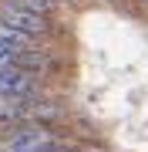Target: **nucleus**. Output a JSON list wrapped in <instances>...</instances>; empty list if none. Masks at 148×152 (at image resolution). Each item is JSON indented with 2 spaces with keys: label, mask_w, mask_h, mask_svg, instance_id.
Returning a JSON list of instances; mask_svg holds the SVG:
<instances>
[{
  "label": "nucleus",
  "mask_w": 148,
  "mask_h": 152,
  "mask_svg": "<svg viewBox=\"0 0 148 152\" xmlns=\"http://www.w3.org/2000/svg\"><path fill=\"white\" fill-rule=\"evenodd\" d=\"M34 98H40V75L0 68V102H34Z\"/></svg>",
  "instance_id": "f257e3e1"
},
{
  "label": "nucleus",
  "mask_w": 148,
  "mask_h": 152,
  "mask_svg": "<svg viewBox=\"0 0 148 152\" xmlns=\"http://www.w3.org/2000/svg\"><path fill=\"white\" fill-rule=\"evenodd\" d=\"M0 20H4L7 27L20 31V34L37 37V41L51 31V24H47L44 14H34V10H27V7H20L17 0H0Z\"/></svg>",
  "instance_id": "f03ea898"
},
{
  "label": "nucleus",
  "mask_w": 148,
  "mask_h": 152,
  "mask_svg": "<svg viewBox=\"0 0 148 152\" xmlns=\"http://www.w3.org/2000/svg\"><path fill=\"white\" fill-rule=\"evenodd\" d=\"M54 145V135L44 129V125H34V122H24L7 135L4 142V152H47Z\"/></svg>",
  "instance_id": "7ed1b4c3"
},
{
  "label": "nucleus",
  "mask_w": 148,
  "mask_h": 152,
  "mask_svg": "<svg viewBox=\"0 0 148 152\" xmlns=\"http://www.w3.org/2000/svg\"><path fill=\"white\" fill-rule=\"evenodd\" d=\"M14 68L30 71V75H40L44 68H51V54H47V51H40V48H27V51H20V54H17Z\"/></svg>",
  "instance_id": "20e7f679"
},
{
  "label": "nucleus",
  "mask_w": 148,
  "mask_h": 152,
  "mask_svg": "<svg viewBox=\"0 0 148 152\" xmlns=\"http://www.w3.org/2000/svg\"><path fill=\"white\" fill-rule=\"evenodd\" d=\"M20 7H27V10H34V14H44V17H51L57 10V0H17Z\"/></svg>",
  "instance_id": "39448f33"
},
{
  "label": "nucleus",
  "mask_w": 148,
  "mask_h": 152,
  "mask_svg": "<svg viewBox=\"0 0 148 152\" xmlns=\"http://www.w3.org/2000/svg\"><path fill=\"white\" fill-rule=\"evenodd\" d=\"M17 54H20V48H14V44L0 41V68H14V61H17Z\"/></svg>",
  "instance_id": "423d86ee"
},
{
  "label": "nucleus",
  "mask_w": 148,
  "mask_h": 152,
  "mask_svg": "<svg viewBox=\"0 0 148 152\" xmlns=\"http://www.w3.org/2000/svg\"><path fill=\"white\" fill-rule=\"evenodd\" d=\"M47 152H71V149H67V145H57V142H54V145H51Z\"/></svg>",
  "instance_id": "0eeeda50"
}]
</instances>
